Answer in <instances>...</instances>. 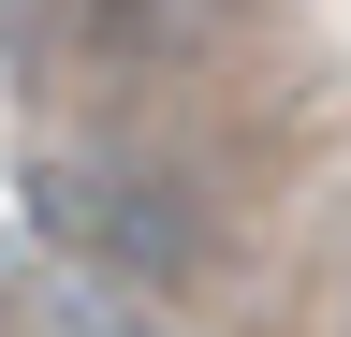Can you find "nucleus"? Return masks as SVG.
<instances>
[{
  "instance_id": "f257e3e1",
  "label": "nucleus",
  "mask_w": 351,
  "mask_h": 337,
  "mask_svg": "<svg viewBox=\"0 0 351 337\" xmlns=\"http://www.w3.org/2000/svg\"><path fill=\"white\" fill-rule=\"evenodd\" d=\"M44 235L103 279H191L205 264V205L176 161L147 147H88V161H44Z\"/></svg>"
},
{
  "instance_id": "f03ea898",
  "label": "nucleus",
  "mask_w": 351,
  "mask_h": 337,
  "mask_svg": "<svg viewBox=\"0 0 351 337\" xmlns=\"http://www.w3.org/2000/svg\"><path fill=\"white\" fill-rule=\"evenodd\" d=\"M59 15H73V45L103 73H176V59H205L234 30V0H59Z\"/></svg>"
}]
</instances>
